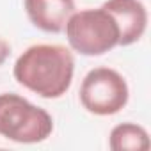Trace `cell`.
Listing matches in <instances>:
<instances>
[{"label":"cell","instance_id":"1","mask_svg":"<svg viewBox=\"0 0 151 151\" xmlns=\"http://www.w3.org/2000/svg\"><path fill=\"white\" fill-rule=\"evenodd\" d=\"M75 57L62 45H32L14 62V80L34 94L55 100L64 96L73 82Z\"/></svg>","mask_w":151,"mask_h":151},{"label":"cell","instance_id":"2","mask_svg":"<svg viewBox=\"0 0 151 151\" xmlns=\"http://www.w3.org/2000/svg\"><path fill=\"white\" fill-rule=\"evenodd\" d=\"M53 132V117L14 93L0 94V135L18 144H37Z\"/></svg>","mask_w":151,"mask_h":151},{"label":"cell","instance_id":"3","mask_svg":"<svg viewBox=\"0 0 151 151\" xmlns=\"http://www.w3.org/2000/svg\"><path fill=\"white\" fill-rule=\"evenodd\" d=\"M64 30L71 50L80 55L98 57L119 46V27L103 7L75 11Z\"/></svg>","mask_w":151,"mask_h":151},{"label":"cell","instance_id":"4","mask_svg":"<svg viewBox=\"0 0 151 151\" xmlns=\"http://www.w3.org/2000/svg\"><path fill=\"white\" fill-rule=\"evenodd\" d=\"M130 98L123 75L112 68L91 69L80 86V103L94 116H114L121 112Z\"/></svg>","mask_w":151,"mask_h":151},{"label":"cell","instance_id":"5","mask_svg":"<svg viewBox=\"0 0 151 151\" xmlns=\"http://www.w3.org/2000/svg\"><path fill=\"white\" fill-rule=\"evenodd\" d=\"M101 7L114 16L119 27V46H130L144 36L147 11L140 0H107Z\"/></svg>","mask_w":151,"mask_h":151},{"label":"cell","instance_id":"6","mask_svg":"<svg viewBox=\"0 0 151 151\" xmlns=\"http://www.w3.org/2000/svg\"><path fill=\"white\" fill-rule=\"evenodd\" d=\"M23 6L30 23L48 34L62 32L75 13V0H23Z\"/></svg>","mask_w":151,"mask_h":151},{"label":"cell","instance_id":"7","mask_svg":"<svg viewBox=\"0 0 151 151\" xmlns=\"http://www.w3.org/2000/svg\"><path fill=\"white\" fill-rule=\"evenodd\" d=\"M109 146L114 151H147L149 135L146 128L135 123H121L112 128Z\"/></svg>","mask_w":151,"mask_h":151},{"label":"cell","instance_id":"8","mask_svg":"<svg viewBox=\"0 0 151 151\" xmlns=\"http://www.w3.org/2000/svg\"><path fill=\"white\" fill-rule=\"evenodd\" d=\"M11 55V45L4 39V37H0V66H2Z\"/></svg>","mask_w":151,"mask_h":151}]
</instances>
